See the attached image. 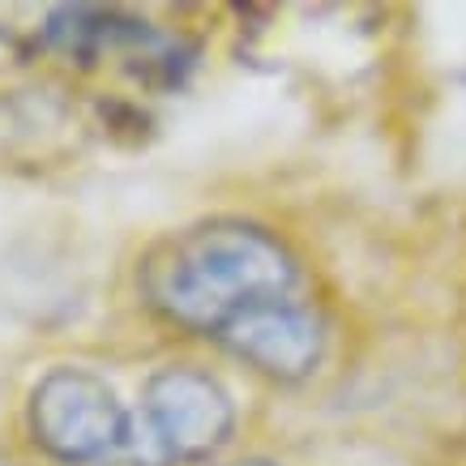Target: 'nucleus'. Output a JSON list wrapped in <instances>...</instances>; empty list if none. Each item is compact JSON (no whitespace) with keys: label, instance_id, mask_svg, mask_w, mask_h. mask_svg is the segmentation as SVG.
Here are the masks:
<instances>
[{"label":"nucleus","instance_id":"f257e3e1","mask_svg":"<svg viewBox=\"0 0 466 466\" xmlns=\"http://www.w3.org/2000/svg\"><path fill=\"white\" fill-rule=\"evenodd\" d=\"M299 257L261 223L210 218L171 231L137 261V291L163 321L214 339L240 312L299 296Z\"/></svg>","mask_w":466,"mask_h":466},{"label":"nucleus","instance_id":"f03ea898","mask_svg":"<svg viewBox=\"0 0 466 466\" xmlns=\"http://www.w3.org/2000/svg\"><path fill=\"white\" fill-rule=\"evenodd\" d=\"M236 402L218 377L198 364H163L142 385V415H133L128 462L188 466L206 462L231 441Z\"/></svg>","mask_w":466,"mask_h":466},{"label":"nucleus","instance_id":"7ed1b4c3","mask_svg":"<svg viewBox=\"0 0 466 466\" xmlns=\"http://www.w3.org/2000/svg\"><path fill=\"white\" fill-rule=\"evenodd\" d=\"M30 441L60 466H99L128 453L133 415L90 368L56 364L30 385Z\"/></svg>","mask_w":466,"mask_h":466},{"label":"nucleus","instance_id":"20e7f679","mask_svg":"<svg viewBox=\"0 0 466 466\" xmlns=\"http://www.w3.org/2000/svg\"><path fill=\"white\" fill-rule=\"evenodd\" d=\"M214 342L269 381L299 385L321 368L325 347H329V325L312 299L291 296L240 312L236 321L214 334Z\"/></svg>","mask_w":466,"mask_h":466},{"label":"nucleus","instance_id":"39448f33","mask_svg":"<svg viewBox=\"0 0 466 466\" xmlns=\"http://www.w3.org/2000/svg\"><path fill=\"white\" fill-rule=\"evenodd\" d=\"M43 39L65 56L99 60L103 52H133V47H158V35L150 30L146 17H133L125 9H103V5H65L52 9L43 22Z\"/></svg>","mask_w":466,"mask_h":466},{"label":"nucleus","instance_id":"423d86ee","mask_svg":"<svg viewBox=\"0 0 466 466\" xmlns=\"http://www.w3.org/2000/svg\"><path fill=\"white\" fill-rule=\"evenodd\" d=\"M236 466H279V462H266V458H248V462H236Z\"/></svg>","mask_w":466,"mask_h":466},{"label":"nucleus","instance_id":"0eeeda50","mask_svg":"<svg viewBox=\"0 0 466 466\" xmlns=\"http://www.w3.org/2000/svg\"><path fill=\"white\" fill-rule=\"evenodd\" d=\"M0 466H17V462H9V458H5V453H0Z\"/></svg>","mask_w":466,"mask_h":466}]
</instances>
